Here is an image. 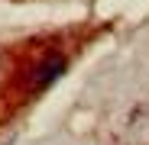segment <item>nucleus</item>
Returning a JSON list of instances; mask_svg holds the SVG:
<instances>
[{"instance_id":"1","label":"nucleus","mask_w":149,"mask_h":145,"mask_svg":"<svg viewBox=\"0 0 149 145\" xmlns=\"http://www.w3.org/2000/svg\"><path fill=\"white\" fill-rule=\"evenodd\" d=\"M68 71V58L62 52H52V55H45L36 68H33V90H49L62 74Z\"/></svg>"}]
</instances>
